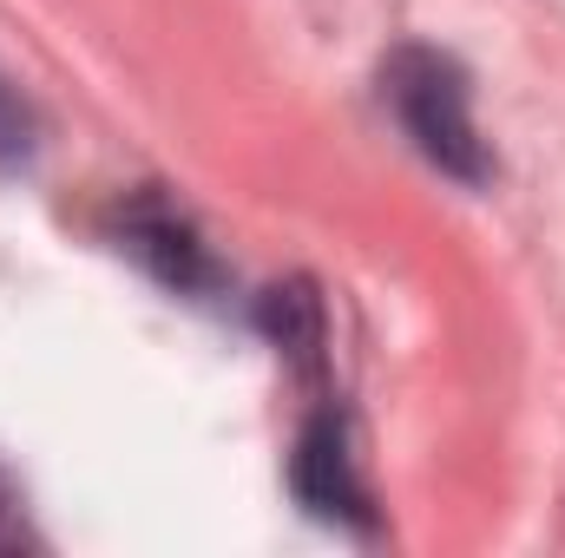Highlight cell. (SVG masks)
Here are the masks:
<instances>
[{
  "label": "cell",
  "mask_w": 565,
  "mask_h": 558,
  "mask_svg": "<svg viewBox=\"0 0 565 558\" xmlns=\"http://www.w3.org/2000/svg\"><path fill=\"white\" fill-rule=\"evenodd\" d=\"M20 546H33V533H26V500H20L13 473L0 466V552H20Z\"/></svg>",
  "instance_id": "obj_5"
},
{
  "label": "cell",
  "mask_w": 565,
  "mask_h": 558,
  "mask_svg": "<svg viewBox=\"0 0 565 558\" xmlns=\"http://www.w3.org/2000/svg\"><path fill=\"white\" fill-rule=\"evenodd\" d=\"M382 99H388V112L402 119V132L415 139L427 164H440L460 184L493 178V151L473 126V93H467V73H460L454 53L422 46V40L395 46L388 66H382Z\"/></svg>",
  "instance_id": "obj_1"
},
{
  "label": "cell",
  "mask_w": 565,
  "mask_h": 558,
  "mask_svg": "<svg viewBox=\"0 0 565 558\" xmlns=\"http://www.w3.org/2000/svg\"><path fill=\"white\" fill-rule=\"evenodd\" d=\"M113 237H119V250L145 264L151 277L164 282V289H178V296H211L217 289V257H211V244L198 237V224L171 204V197H158V191H132L119 211H113Z\"/></svg>",
  "instance_id": "obj_2"
},
{
  "label": "cell",
  "mask_w": 565,
  "mask_h": 558,
  "mask_svg": "<svg viewBox=\"0 0 565 558\" xmlns=\"http://www.w3.org/2000/svg\"><path fill=\"white\" fill-rule=\"evenodd\" d=\"M257 322H264V335L277 342L282 355H296L302 368L322 362V296L309 282H277L257 302Z\"/></svg>",
  "instance_id": "obj_4"
},
{
  "label": "cell",
  "mask_w": 565,
  "mask_h": 558,
  "mask_svg": "<svg viewBox=\"0 0 565 558\" xmlns=\"http://www.w3.org/2000/svg\"><path fill=\"white\" fill-rule=\"evenodd\" d=\"M289 480H296V500L322 519H342V526H375L369 513V486L355 473V453H349V420L335 408H316L296 433V453H289Z\"/></svg>",
  "instance_id": "obj_3"
}]
</instances>
